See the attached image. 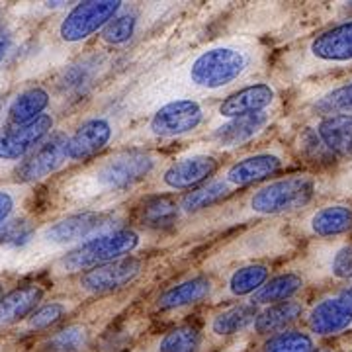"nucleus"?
<instances>
[{"mask_svg":"<svg viewBox=\"0 0 352 352\" xmlns=\"http://www.w3.org/2000/svg\"><path fill=\"white\" fill-rule=\"evenodd\" d=\"M352 67V18L315 34L288 55L289 73L298 78L327 75Z\"/></svg>","mask_w":352,"mask_h":352,"instance_id":"obj_5","label":"nucleus"},{"mask_svg":"<svg viewBox=\"0 0 352 352\" xmlns=\"http://www.w3.org/2000/svg\"><path fill=\"white\" fill-rule=\"evenodd\" d=\"M258 314V307L249 303H237V305H231L223 311H219L214 315L212 323H210V331L215 337H231V335H237L241 331H245L247 327H251L254 323V317Z\"/></svg>","mask_w":352,"mask_h":352,"instance_id":"obj_31","label":"nucleus"},{"mask_svg":"<svg viewBox=\"0 0 352 352\" xmlns=\"http://www.w3.org/2000/svg\"><path fill=\"white\" fill-rule=\"evenodd\" d=\"M311 127L335 161H352V113L319 116Z\"/></svg>","mask_w":352,"mask_h":352,"instance_id":"obj_20","label":"nucleus"},{"mask_svg":"<svg viewBox=\"0 0 352 352\" xmlns=\"http://www.w3.org/2000/svg\"><path fill=\"white\" fill-rule=\"evenodd\" d=\"M300 223L302 235H307L311 239H339L352 231V206L346 201L319 206L305 215Z\"/></svg>","mask_w":352,"mask_h":352,"instance_id":"obj_17","label":"nucleus"},{"mask_svg":"<svg viewBox=\"0 0 352 352\" xmlns=\"http://www.w3.org/2000/svg\"><path fill=\"white\" fill-rule=\"evenodd\" d=\"M206 118V106L198 98H170L149 116L143 138L155 141L186 138L204 126Z\"/></svg>","mask_w":352,"mask_h":352,"instance_id":"obj_7","label":"nucleus"},{"mask_svg":"<svg viewBox=\"0 0 352 352\" xmlns=\"http://www.w3.org/2000/svg\"><path fill=\"white\" fill-rule=\"evenodd\" d=\"M143 258L139 256H126L113 263L102 264L78 276V288L85 296H102L116 289H122L135 282L143 272Z\"/></svg>","mask_w":352,"mask_h":352,"instance_id":"obj_13","label":"nucleus"},{"mask_svg":"<svg viewBox=\"0 0 352 352\" xmlns=\"http://www.w3.org/2000/svg\"><path fill=\"white\" fill-rule=\"evenodd\" d=\"M278 100V90L272 82H251L247 87L239 88L231 94H227L223 100L217 104L215 113L219 120H235L243 116L268 112Z\"/></svg>","mask_w":352,"mask_h":352,"instance_id":"obj_15","label":"nucleus"},{"mask_svg":"<svg viewBox=\"0 0 352 352\" xmlns=\"http://www.w3.org/2000/svg\"><path fill=\"white\" fill-rule=\"evenodd\" d=\"M272 120H274V116L270 112L227 120L221 126H217L208 133V141L217 151H233V149L245 147L254 139L261 138L264 131L272 126Z\"/></svg>","mask_w":352,"mask_h":352,"instance_id":"obj_16","label":"nucleus"},{"mask_svg":"<svg viewBox=\"0 0 352 352\" xmlns=\"http://www.w3.org/2000/svg\"><path fill=\"white\" fill-rule=\"evenodd\" d=\"M289 164V155L284 147L272 145L266 149L247 153L227 166L221 173V178L227 182V186L233 190L247 188L252 184H264L272 180V176L282 173Z\"/></svg>","mask_w":352,"mask_h":352,"instance_id":"obj_9","label":"nucleus"},{"mask_svg":"<svg viewBox=\"0 0 352 352\" xmlns=\"http://www.w3.org/2000/svg\"><path fill=\"white\" fill-rule=\"evenodd\" d=\"M45 288L39 282H30L0 296V327L20 323L34 314L43 300Z\"/></svg>","mask_w":352,"mask_h":352,"instance_id":"obj_21","label":"nucleus"},{"mask_svg":"<svg viewBox=\"0 0 352 352\" xmlns=\"http://www.w3.org/2000/svg\"><path fill=\"white\" fill-rule=\"evenodd\" d=\"M305 282H307V278L300 272H282L278 276L268 278V282L252 296L251 303L256 307H261V305L268 307L274 303L296 300V296L305 288Z\"/></svg>","mask_w":352,"mask_h":352,"instance_id":"obj_26","label":"nucleus"},{"mask_svg":"<svg viewBox=\"0 0 352 352\" xmlns=\"http://www.w3.org/2000/svg\"><path fill=\"white\" fill-rule=\"evenodd\" d=\"M2 88H4V76L0 75V92H2Z\"/></svg>","mask_w":352,"mask_h":352,"instance_id":"obj_43","label":"nucleus"},{"mask_svg":"<svg viewBox=\"0 0 352 352\" xmlns=\"http://www.w3.org/2000/svg\"><path fill=\"white\" fill-rule=\"evenodd\" d=\"M126 8L120 0H90L78 2L57 24V38L65 45H80L100 34L118 14Z\"/></svg>","mask_w":352,"mask_h":352,"instance_id":"obj_8","label":"nucleus"},{"mask_svg":"<svg viewBox=\"0 0 352 352\" xmlns=\"http://www.w3.org/2000/svg\"><path fill=\"white\" fill-rule=\"evenodd\" d=\"M307 327L314 337H337L352 329V307L337 296L321 298L307 314Z\"/></svg>","mask_w":352,"mask_h":352,"instance_id":"obj_19","label":"nucleus"},{"mask_svg":"<svg viewBox=\"0 0 352 352\" xmlns=\"http://www.w3.org/2000/svg\"><path fill=\"white\" fill-rule=\"evenodd\" d=\"M141 245H143V235L138 229L118 227L63 254L53 263L51 270L55 276H73V274L80 276L102 264L133 256V252H138Z\"/></svg>","mask_w":352,"mask_h":352,"instance_id":"obj_6","label":"nucleus"},{"mask_svg":"<svg viewBox=\"0 0 352 352\" xmlns=\"http://www.w3.org/2000/svg\"><path fill=\"white\" fill-rule=\"evenodd\" d=\"M51 104V92L43 87H30L18 92L14 96L8 108H6V116L10 124H18L24 126L34 120H38L39 116H43L45 110Z\"/></svg>","mask_w":352,"mask_h":352,"instance_id":"obj_24","label":"nucleus"},{"mask_svg":"<svg viewBox=\"0 0 352 352\" xmlns=\"http://www.w3.org/2000/svg\"><path fill=\"white\" fill-rule=\"evenodd\" d=\"M67 139H69V135L65 131L51 133L50 138L45 139L38 149L14 170L16 182L24 184V186H32V184H38L50 176L57 175L59 170H63L69 164Z\"/></svg>","mask_w":352,"mask_h":352,"instance_id":"obj_12","label":"nucleus"},{"mask_svg":"<svg viewBox=\"0 0 352 352\" xmlns=\"http://www.w3.org/2000/svg\"><path fill=\"white\" fill-rule=\"evenodd\" d=\"M2 294H4V284L0 282V296H2Z\"/></svg>","mask_w":352,"mask_h":352,"instance_id":"obj_44","label":"nucleus"},{"mask_svg":"<svg viewBox=\"0 0 352 352\" xmlns=\"http://www.w3.org/2000/svg\"><path fill=\"white\" fill-rule=\"evenodd\" d=\"M256 45L243 39L212 43L190 57L176 71V90L192 94H215L249 76L258 61Z\"/></svg>","mask_w":352,"mask_h":352,"instance_id":"obj_2","label":"nucleus"},{"mask_svg":"<svg viewBox=\"0 0 352 352\" xmlns=\"http://www.w3.org/2000/svg\"><path fill=\"white\" fill-rule=\"evenodd\" d=\"M263 352H315L314 335L302 329H286L266 340Z\"/></svg>","mask_w":352,"mask_h":352,"instance_id":"obj_35","label":"nucleus"},{"mask_svg":"<svg viewBox=\"0 0 352 352\" xmlns=\"http://www.w3.org/2000/svg\"><path fill=\"white\" fill-rule=\"evenodd\" d=\"M339 296L352 307V286H349V288H344V289H340Z\"/></svg>","mask_w":352,"mask_h":352,"instance_id":"obj_42","label":"nucleus"},{"mask_svg":"<svg viewBox=\"0 0 352 352\" xmlns=\"http://www.w3.org/2000/svg\"><path fill=\"white\" fill-rule=\"evenodd\" d=\"M122 215L116 210L100 212H73L55 221L36 229L32 241L18 254L20 268H34L50 258H61L63 254L80 247L82 243L118 229Z\"/></svg>","mask_w":352,"mask_h":352,"instance_id":"obj_4","label":"nucleus"},{"mask_svg":"<svg viewBox=\"0 0 352 352\" xmlns=\"http://www.w3.org/2000/svg\"><path fill=\"white\" fill-rule=\"evenodd\" d=\"M219 170V159L212 153L182 155L159 173V188L163 192H186L212 180Z\"/></svg>","mask_w":352,"mask_h":352,"instance_id":"obj_11","label":"nucleus"},{"mask_svg":"<svg viewBox=\"0 0 352 352\" xmlns=\"http://www.w3.org/2000/svg\"><path fill=\"white\" fill-rule=\"evenodd\" d=\"M180 215L182 214H180L178 201L168 196H151L139 208L138 221L147 229L164 231V229L175 227Z\"/></svg>","mask_w":352,"mask_h":352,"instance_id":"obj_30","label":"nucleus"},{"mask_svg":"<svg viewBox=\"0 0 352 352\" xmlns=\"http://www.w3.org/2000/svg\"><path fill=\"white\" fill-rule=\"evenodd\" d=\"M88 339H90V333L87 325L73 323L53 333L50 339L45 340V349L50 352H76L87 346Z\"/></svg>","mask_w":352,"mask_h":352,"instance_id":"obj_37","label":"nucleus"},{"mask_svg":"<svg viewBox=\"0 0 352 352\" xmlns=\"http://www.w3.org/2000/svg\"><path fill=\"white\" fill-rule=\"evenodd\" d=\"M307 272L333 282L352 280V243L342 239L317 243L309 251Z\"/></svg>","mask_w":352,"mask_h":352,"instance_id":"obj_18","label":"nucleus"},{"mask_svg":"<svg viewBox=\"0 0 352 352\" xmlns=\"http://www.w3.org/2000/svg\"><path fill=\"white\" fill-rule=\"evenodd\" d=\"M315 352H331V351H327V349H321V351H315Z\"/></svg>","mask_w":352,"mask_h":352,"instance_id":"obj_45","label":"nucleus"},{"mask_svg":"<svg viewBox=\"0 0 352 352\" xmlns=\"http://www.w3.org/2000/svg\"><path fill=\"white\" fill-rule=\"evenodd\" d=\"M102 67H106L102 55H87L80 61L69 65L63 73L59 75V78H57L59 92L63 96L80 98L98 80Z\"/></svg>","mask_w":352,"mask_h":352,"instance_id":"obj_22","label":"nucleus"},{"mask_svg":"<svg viewBox=\"0 0 352 352\" xmlns=\"http://www.w3.org/2000/svg\"><path fill=\"white\" fill-rule=\"evenodd\" d=\"M303 314V303L298 300H289V302L274 303L264 307L263 311H258L254 317L252 329L258 335H276L289 329L292 323H296Z\"/></svg>","mask_w":352,"mask_h":352,"instance_id":"obj_27","label":"nucleus"},{"mask_svg":"<svg viewBox=\"0 0 352 352\" xmlns=\"http://www.w3.org/2000/svg\"><path fill=\"white\" fill-rule=\"evenodd\" d=\"M294 145H296V151L300 155V159H303L305 163L315 164V166H329V164L337 163L335 157L327 151V147L321 143V139L315 133L311 124L303 126L298 131Z\"/></svg>","mask_w":352,"mask_h":352,"instance_id":"obj_32","label":"nucleus"},{"mask_svg":"<svg viewBox=\"0 0 352 352\" xmlns=\"http://www.w3.org/2000/svg\"><path fill=\"white\" fill-rule=\"evenodd\" d=\"M38 227L28 215H16L0 227V249L6 252H20L32 241Z\"/></svg>","mask_w":352,"mask_h":352,"instance_id":"obj_33","label":"nucleus"},{"mask_svg":"<svg viewBox=\"0 0 352 352\" xmlns=\"http://www.w3.org/2000/svg\"><path fill=\"white\" fill-rule=\"evenodd\" d=\"M30 196V186L24 184H4L0 186V227L12 217L20 215V208L24 206Z\"/></svg>","mask_w":352,"mask_h":352,"instance_id":"obj_39","label":"nucleus"},{"mask_svg":"<svg viewBox=\"0 0 352 352\" xmlns=\"http://www.w3.org/2000/svg\"><path fill=\"white\" fill-rule=\"evenodd\" d=\"M163 163L157 153L147 149H122L106 155L67 178L59 188V198L76 212H100L124 198L157 173Z\"/></svg>","mask_w":352,"mask_h":352,"instance_id":"obj_1","label":"nucleus"},{"mask_svg":"<svg viewBox=\"0 0 352 352\" xmlns=\"http://www.w3.org/2000/svg\"><path fill=\"white\" fill-rule=\"evenodd\" d=\"M233 194V190L227 186V182L219 178H212L206 184H201L198 188L186 192L178 206H180V214L182 215H196L200 212H206L208 208H214L219 201H223Z\"/></svg>","mask_w":352,"mask_h":352,"instance_id":"obj_28","label":"nucleus"},{"mask_svg":"<svg viewBox=\"0 0 352 352\" xmlns=\"http://www.w3.org/2000/svg\"><path fill=\"white\" fill-rule=\"evenodd\" d=\"M270 278V266L264 263L243 264L227 276L226 298H247L254 296Z\"/></svg>","mask_w":352,"mask_h":352,"instance_id":"obj_29","label":"nucleus"},{"mask_svg":"<svg viewBox=\"0 0 352 352\" xmlns=\"http://www.w3.org/2000/svg\"><path fill=\"white\" fill-rule=\"evenodd\" d=\"M116 133L112 118L108 116H92L87 118L80 126L67 139V159L69 163H87L104 151Z\"/></svg>","mask_w":352,"mask_h":352,"instance_id":"obj_14","label":"nucleus"},{"mask_svg":"<svg viewBox=\"0 0 352 352\" xmlns=\"http://www.w3.org/2000/svg\"><path fill=\"white\" fill-rule=\"evenodd\" d=\"M18 47V39L12 30H0V65L6 63Z\"/></svg>","mask_w":352,"mask_h":352,"instance_id":"obj_41","label":"nucleus"},{"mask_svg":"<svg viewBox=\"0 0 352 352\" xmlns=\"http://www.w3.org/2000/svg\"><path fill=\"white\" fill-rule=\"evenodd\" d=\"M55 127V118L43 113L38 120L18 126L4 122L0 124V168H18L39 145L50 138Z\"/></svg>","mask_w":352,"mask_h":352,"instance_id":"obj_10","label":"nucleus"},{"mask_svg":"<svg viewBox=\"0 0 352 352\" xmlns=\"http://www.w3.org/2000/svg\"><path fill=\"white\" fill-rule=\"evenodd\" d=\"M307 108L315 113V118L329 113H352V76L337 80L335 85L311 94Z\"/></svg>","mask_w":352,"mask_h":352,"instance_id":"obj_25","label":"nucleus"},{"mask_svg":"<svg viewBox=\"0 0 352 352\" xmlns=\"http://www.w3.org/2000/svg\"><path fill=\"white\" fill-rule=\"evenodd\" d=\"M0 28H2V16H0Z\"/></svg>","mask_w":352,"mask_h":352,"instance_id":"obj_46","label":"nucleus"},{"mask_svg":"<svg viewBox=\"0 0 352 352\" xmlns=\"http://www.w3.org/2000/svg\"><path fill=\"white\" fill-rule=\"evenodd\" d=\"M201 342L200 329L180 325L168 331L159 342V352H198Z\"/></svg>","mask_w":352,"mask_h":352,"instance_id":"obj_38","label":"nucleus"},{"mask_svg":"<svg viewBox=\"0 0 352 352\" xmlns=\"http://www.w3.org/2000/svg\"><path fill=\"white\" fill-rule=\"evenodd\" d=\"M73 302L71 300H55V302H47L43 305H38L34 309V314L28 319H24V331L28 333H36V331H45V329L53 327L55 323H59L65 315L71 311Z\"/></svg>","mask_w":352,"mask_h":352,"instance_id":"obj_36","label":"nucleus"},{"mask_svg":"<svg viewBox=\"0 0 352 352\" xmlns=\"http://www.w3.org/2000/svg\"><path fill=\"white\" fill-rule=\"evenodd\" d=\"M214 292V284L208 276H194L188 280H182L168 289H164L163 294L157 298V309L159 311H175L182 309L188 305L204 302L206 298H210Z\"/></svg>","mask_w":352,"mask_h":352,"instance_id":"obj_23","label":"nucleus"},{"mask_svg":"<svg viewBox=\"0 0 352 352\" xmlns=\"http://www.w3.org/2000/svg\"><path fill=\"white\" fill-rule=\"evenodd\" d=\"M139 16L135 10H122L100 32V41L108 47H122L138 34Z\"/></svg>","mask_w":352,"mask_h":352,"instance_id":"obj_34","label":"nucleus"},{"mask_svg":"<svg viewBox=\"0 0 352 352\" xmlns=\"http://www.w3.org/2000/svg\"><path fill=\"white\" fill-rule=\"evenodd\" d=\"M325 192H333L340 198H352V161L342 164L335 173L331 182L325 184Z\"/></svg>","mask_w":352,"mask_h":352,"instance_id":"obj_40","label":"nucleus"},{"mask_svg":"<svg viewBox=\"0 0 352 352\" xmlns=\"http://www.w3.org/2000/svg\"><path fill=\"white\" fill-rule=\"evenodd\" d=\"M323 192L325 182L311 173L278 176L254 186V190H251L239 204L229 206V210H226L215 221L219 226H233L252 219H274L294 215L305 212Z\"/></svg>","mask_w":352,"mask_h":352,"instance_id":"obj_3","label":"nucleus"}]
</instances>
